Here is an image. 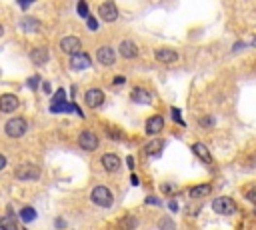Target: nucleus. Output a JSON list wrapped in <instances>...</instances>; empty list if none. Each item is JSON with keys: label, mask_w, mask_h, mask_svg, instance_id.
I'll use <instances>...</instances> for the list:
<instances>
[{"label": "nucleus", "mask_w": 256, "mask_h": 230, "mask_svg": "<svg viewBox=\"0 0 256 230\" xmlns=\"http://www.w3.org/2000/svg\"><path fill=\"white\" fill-rule=\"evenodd\" d=\"M90 200H92L96 206H100V208H110V206L114 204V194H112V190H110L108 186L98 184V186H94L92 192H90Z\"/></svg>", "instance_id": "obj_1"}, {"label": "nucleus", "mask_w": 256, "mask_h": 230, "mask_svg": "<svg viewBox=\"0 0 256 230\" xmlns=\"http://www.w3.org/2000/svg\"><path fill=\"white\" fill-rule=\"evenodd\" d=\"M4 132L10 138H20V136H24L28 132V122H26V118H22V116H12L4 124Z\"/></svg>", "instance_id": "obj_2"}, {"label": "nucleus", "mask_w": 256, "mask_h": 230, "mask_svg": "<svg viewBox=\"0 0 256 230\" xmlns=\"http://www.w3.org/2000/svg\"><path fill=\"white\" fill-rule=\"evenodd\" d=\"M212 210L220 216H232V214H236L238 206L230 196H218V198L212 200Z\"/></svg>", "instance_id": "obj_3"}, {"label": "nucleus", "mask_w": 256, "mask_h": 230, "mask_svg": "<svg viewBox=\"0 0 256 230\" xmlns=\"http://www.w3.org/2000/svg\"><path fill=\"white\" fill-rule=\"evenodd\" d=\"M14 176L18 180H22V182H28V180H38L40 178V168L36 166V164H32V162H24V164H20V166H16Z\"/></svg>", "instance_id": "obj_4"}, {"label": "nucleus", "mask_w": 256, "mask_h": 230, "mask_svg": "<svg viewBox=\"0 0 256 230\" xmlns=\"http://www.w3.org/2000/svg\"><path fill=\"white\" fill-rule=\"evenodd\" d=\"M78 144H80L82 150L92 152V150H96L98 146H100V140H98V136L94 132H90V130H84V132H80V136H78Z\"/></svg>", "instance_id": "obj_5"}, {"label": "nucleus", "mask_w": 256, "mask_h": 230, "mask_svg": "<svg viewBox=\"0 0 256 230\" xmlns=\"http://www.w3.org/2000/svg\"><path fill=\"white\" fill-rule=\"evenodd\" d=\"M80 48H82V40H80L78 36H64V38L60 40V50H62L64 54L74 56V54L82 52Z\"/></svg>", "instance_id": "obj_6"}, {"label": "nucleus", "mask_w": 256, "mask_h": 230, "mask_svg": "<svg viewBox=\"0 0 256 230\" xmlns=\"http://www.w3.org/2000/svg\"><path fill=\"white\" fill-rule=\"evenodd\" d=\"M84 102H86L88 108H100L104 104V92L100 88H90V90H86V94H84Z\"/></svg>", "instance_id": "obj_7"}, {"label": "nucleus", "mask_w": 256, "mask_h": 230, "mask_svg": "<svg viewBox=\"0 0 256 230\" xmlns=\"http://www.w3.org/2000/svg\"><path fill=\"white\" fill-rule=\"evenodd\" d=\"M98 14L104 22H116L118 20V8L114 2H102L98 6Z\"/></svg>", "instance_id": "obj_8"}, {"label": "nucleus", "mask_w": 256, "mask_h": 230, "mask_svg": "<svg viewBox=\"0 0 256 230\" xmlns=\"http://www.w3.org/2000/svg\"><path fill=\"white\" fill-rule=\"evenodd\" d=\"M96 60L102 64V66H112L114 60H116V52L112 46H100L98 52H96Z\"/></svg>", "instance_id": "obj_9"}, {"label": "nucleus", "mask_w": 256, "mask_h": 230, "mask_svg": "<svg viewBox=\"0 0 256 230\" xmlns=\"http://www.w3.org/2000/svg\"><path fill=\"white\" fill-rule=\"evenodd\" d=\"M92 66V58L86 52H78L74 56H70V68L72 70H86Z\"/></svg>", "instance_id": "obj_10"}, {"label": "nucleus", "mask_w": 256, "mask_h": 230, "mask_svg": "<svg viewBox=\"0 0 256 230\" xmlns=\"http://www.w3.org/2000/svg\"><path fill=\"white\" fill-rule=\"evenodd\" d=\"M18 98H16L14 94H2L0 96V112L4 114H12L16 112V108H18Z\"/></svg>", "instance_id": "obj_11"}, {"label": "nucleus", "mask_w": 256, "mask_h": 230, "mask_svg": "<svg viewBox=\"0 0 256 230\" xmlns=\"http://www.w3.org/2000/svg\"><path fill=\"white\" fill-rule=\"evenodd\" d=\"M164 128V118L160 114H154V116H150L146 120V134L148 136H154V134H160Z\"/></svg>", "instance_id": "obj_12"}, {"label": "nucleus", "mask_w": 256, "mask_h": 230, "mask_svg": "<svg viewBox=\"0 0 256 230\" xmlns=\"http://www.w3.org/2000/svg\"><path fill=\"white\" fill-rule=\"evenodd\" d=\"M48 58H50V52H48L46 46H36V48H32L30 50V60L36 64V66H44V64L48 62Z\"/></svg>", "instance_id": "obj_13"}, {"label": "nucleus", "mask_w": 256, "mask_h": 230, "mask_svg": "<svg viewBox=\"0 0 256 230\" xmlns=\"http://www.w3.org/2000/svg\"><path fill=\"white\" fill-rule=\"evenodd\" d=\"M154 58L162 64H172L178 60V52L172 50V48H156L154 50Z\"/></svg>", "instance_id": "obj_14"}, {"label": "nucleus", "mask_w": 256, "mask_h": 230, "mask_svg": "<svg viewBox=\"0 0 256 230\" xmlns=\"http://www.w3.org/2000/svg\"><path fill=\"white\" fill-rule=\"evenodd\" d=\"M118 50H120V56L126 60H132L138 56V46H136L134 40H122L120 46H118Z\"/></svg>", "instance_id": "obj_15"}, {"label": "nucleus", "mask_w": 256, "mask_h": 230, "mask_svg": "<svg viewBox=\"0 0 256 230\" xmlns=\"http://www.w3.org/2000/svg\"><path fill=\"white\" fill-rule=\"evenodd\" d=\"M100 162H102V166H104L106 172H118L120 170V158H118L114 152H106L100 158Z\"/></svg>", "instance_id": "obj_16"}, {"label": "nucleus", "mask_w": 256, "mask_h": 230, "mask_svg": "<svg viewBox=\"0 0 256 230\" xmlns=\"http://www.w3.org/2000/svg\"><path fill=\"white\" fill-rule=\"evenodd\" d=\"M164 140H150L146 146H144V154L148 156V158H158L160 154H162V150H164Z\"/></svg>", "instance_id": "obj_17"}, {"label": "nucleus", "mask_w": 256, "mask_h": 230, "mask_svg": "<svg viewBox=\"0 0 256 230\" xmlns=\"http://www.w3.org/2000/svg\"><path fill=\"white\" fill-rule=\"evenodd\" d=\"M192 152L198 156V160H202L204 164H210L212 162V154L208 150V146L204 144V142H194L192 144Z\"/></svg>", "instance_id": "obj_18"}, {"label": "nucleus", "mask_w": 256, "mask_h": 230, "mask_svg": "<svg viewBox=\"0 0 256 230\" xmlns=\"http://www.w3.org/2000/svg\"><path fill=\"white\" fill-rule=\"evenodd\" d=\"M0 230H18V224H16L12 208H8V212L4 216H0Z\"/></svg>", "instance_id": "obj_19"}, {"label": "nucleus", "mask_w": 256, "mask_h": 230, "mask_svg": "<svg viewBox=\"0 0 256 230\" xmlns=\"http://www.w3.org/2000/svg\"><path fill=\"white\" fill-rule=\"evenodd\" d=\"M132 102H136V104H150L152 102L150 92L144 90V88H140V86H136L132 90Z\"/></svg>", "instance_id": "obj_20"}, {"label": "nucleus", "mask_w": 256, "mask_h": 230, "mask_svg": "<svg viewBox=\"0 0 256 230\" xmlns=\"http://www.w3.org/2000/svg\"><path fill=\"white\" fill-rule=\"evenodd\" d=\"M210 190H212L210 184H196V186H192L188 190V196H190V198H202V196H206Z\"/></svg>", "instance_id": "obj_21"}, {"label": "nucleus", "mask_w": 256, "mask_h": 230, "mask_svg": "<svg viewBox=\"0 0 256 230\" xmlns=\"http://www.w3.org/2000/svg\"><path fill=\"white\" fill-rule=\"evenodd\" d=\"M20 28H22L24 32H38L40 22H38L36 18H32V16H24L22 22H20Z\"/></svg>", "instance_id": "obj_22"}, {"label": "nucleus", "mask_w": 256, "mask_h": 230, "mask_svg": "<svg viewBox=\"0 0 256 230\" xmlns=\"http://www.w3.org/2000/svg\"><path fill=\"white\" fill-rule=\"evenodd\" d=\"M120 226H122V230H134L136 226H138V218L132 216V214H128V216H124L120 220Z\"/></svg>", "instance_id": "obj_23"}, {"label": "nucleus", "mask_w": 256, "mask_h": 230, "mask_svg": "<svg viewBox=\"0 0 256 230\" xmlns=\"http://www.w3.org/2000/svg\"><path fill=\"white\" fill-rule=\"evenodd\" d=\"M20 218H22L24 222H32V220H36V210H34L32 206H24V208L20 210Z\"/></svg>", "instance_id": "obj_24"}, {"label": "nucleus", "mask_w": 256, "mask_h": 230, "mask_svg": "<svg viewBox=\"0 0 256 230\" xmlns=\"http://www.w3.org/2000/svg\"><path fill=\"white\" fill-rule=\"evenodd\" d=\"M64 102H66V90L64 88H58L54 92V96H52V104H50V106H60Z\"/></svg>", "instance_id": "obj_25"}, {"label": "nucleus", "mask_w": 256, "mask_h": 230, "mask_svg": "<svg viewBox=\"0 0 256 230\" xmlns=\"http://www.w3.org/2000/svg\"><path fill=\"white\" fill-rule=\"evenodd\" d=\"M158 228H160V230H176V224L172 222V218L164 216V218H160V222H158Z\"/></svg>", "instance_id": "obj_26"}, {"label": "nucleus", "mask_w": 256, "mask_h": 230, "mask_svg": "<svg viewBox=\"0 0 256 230\" xmlns=\"http://www.w3.org/2000/svg\"><path fill=\"white\" fill-rule=\"evenodd\" d=\"M76 12L82 16V18H88V16H90V14H88V4L84 2V0H80V2L76 4Z\"/></svg>", "instance_id": "obj_27"}, {"label": "nucleus", "mask_w": 256, "mask_h": 230, "mask_svg": "<svg viewBox=\"0 0 256 230\" xmlns=\"http://www.w3.org/2000/svg\"><path fill=\"white\" fill-rule=\"evenodd\" d=\"M38 84H40V76H38V74H34V76H30V78H28V88L36 90V88H38Z\"/></svg>", "instance_id": "obj_28"}, {"label": "nucleus", "mask_w": 256, "mask_h": 230, "mask_svg": "<svg viewBox=\"0 0 256 230\" xmlns=\"http://www.w3.org/2000/svg\"><path fill=\"white\" fill-rule=\"evenodd\" d=\"M170 112H172V118L180 124V126H184V120H182V114H180V110L176 108V106H172V108H170Z\"/></svg>", "instance_id": "obj_29"}, {"label": "nucleus", "mask_w": 256, "mask_h": 230, "mask_svg": "<svg viewBox=\"0 0 256 230\" xmlns=\"http://www.w3.org/2000/svg\"><path fill=\"white\" fill-rule=\"evenodd\" d=\"M200 126H202V128L214 126V118H212V116H204V118H200Z\"/></svg>", "instance_id": "obj_30"}, {"label": "nucleus", "mask_w": 256, "mask_h": 230, "mask_svg": "<svg viewBox=\"0 0 256 230\" xmlns=\"http://www.w3.org/2000/svg\"><path fill=\"white\" fill-rule=\"evenodd\" d=\"M246 198L254 204V200H256V196H254V184H250V186L246 188Z\"/></svg>", "instance_id": "obj_31"}, {"label": "nucleus", "mask_w": 256, "mask_h": 230, "mask_svg": "<svg viewBox=\"0 0 256 230\" xmlns=\"http://www.w3.org/2000/svg\"><path fill=\"white\" fill-rule=\"evenodd\" d=\"M86 20H88V28H90V30H98V20L94 18V16H88Z\"/></svg>", "instance_id": "obj_32"}, {"label": "nucleus", "mask_w": 256, "mask_h": 230, "mask_svg": "<svg viewBox=\"0 0 256 230\" xmlns=\"http://www.w3.org/2000/svg\"><path fill=\"white\" fill-rule=\"evenodd\" d=\"M106 134H108L110 138H120V136H122V134L118 132V130H114V128H106Z\"/></svg>", "instance_id": "obj_33"}, {"label": "nucleus", "mask_w": 256, "mask_h": 230, "mask_svg": "<svg viewBox=\"0 0 256 230\" xmlns=\"http://www.w3.org/2000/svg\"><path fill=\"white\" fill-rule=\"evenodd\" d=\"M144 202H146V204H156V206H160V198H156V196H148Z\"/></svg>", "instance_id": "obj_34"}, {"label": "nucleus", "mask_w": 256, "mask_h": 230, "mask_svg": "<svg viewBox=\"0 0 256 230\" xmlns=\"http://www.w3.org/2000/svg\"><path fill=\"white\" fill-rule=\"evenodd\" d=\"M168 208L172 210V212H178V210H180V208H178V202H176V200H170V202H168Z\"/></svg>", "instance_id": "obj_35"}, {"label": "nucleus", "mask_w": 256, "mask_h": 230, "mask_svg": "<svg viewBox=\"0 0 256 230\" xmlns=\"http://www.w3.org/2000/svg\"><path fill=\"white\" fill-rule=\"evenodd\" d=\"M6 164H8L6 156H4V154H0V170H4V168H6Z\"/></svg>", "instance_id": "obj_36"}, {"label": "nucleus", "mask_w": 256, "mask_h": 230, "mask_svg": "<svg viewBox=\"0 0 256 230\" xmlns=\"http://www.w3.org/2000/svg\"><path fill=\"white\" fill-rule=\"evenodd\" d=\"M42 90H44L46 94L52 92V86H50V82H42Z\"/></svg>", "instance_id": "obj_37"}, {"label": "nucleus", "mask_w": 256, "mask_h": 230, "mask_svg": "<svg viewBox=\"0 0 256 230\" xmlns=\"http://www.w3.org/2000/svg\"><path fill=\"white\" fill-rule=\"evenodd\" d=\"M124 80H126L124 76H116V78H114V84H118V86H120V84H124Z\"/></svg>", "instance_id": "obj_38"}, {"label": "nucleus", "mask_w": 256, "mask_h": 230, "mask_svg": "<svg viewBox=\"0 0 256 230\" xmlns=\"http://www.w3.org/2000/svg\"><path fill=\"white\" fill-rule=\"evenodd\" d=\"M126 164H128V168H134V158L128 156V158H126Z\"/></svg>", "instance_id": "obj_39"}, {"label": "nucleus", "mask_w": 256, "mask_h": 230, "mask_svg": "<svg viewBox=\"0 0 256 230\" xmlns=\"http://www.w3.org/2000/svg\"><path fill=\"white\" fill-rule=\"evenodd\" d=\"M64 224H66V222H64L62 218H56V226H58V228H64Z\"/></svg>", "instance_id": "obj_40"}, {"label": "nucleus", "mask_w": 256, "mask_h": 230, "mask_svg": "<svg viewBox=\"0 0 256 230\" xmlns=\"http://www.w3.org/2000/svg\"><path fill=\"white\" fill-rule=\"evenodd\" d=\"M240 48H244L242 42H236V44H234V50H240Z\"/></svg>", "instance_id": "obj_41"}, {"label": "nucleus", "mask_w": 256, "mask_h": 230, "mask_svg": "<svg viewBox=\"0 0 256 230\" xmlns=\"http://www.w3.org/2000/svg\"><path fill=\"white\" fill-rule=\"evenodd\" d=\"M132 184H134V186H138V178H136V174H132Z\"/></svg>", "instance_id": "obj_42"}, {"label": "nucleus", "mask_w": 256, "mask_h": 230, "mask_svg": "<svg viewBox=\"0 0 256 230\" xmlns=\"http://www.w3.org/2000/svg\"><path fill=\"white\" fill-rule=\"evenodd\" d=\"M32 2H20V8H28Z\"/></svg>", "instance_id": "obj_43"}, {"label": "nucleus", "mask_w": 256, "mask_h": 230, "mask_svg": "<svg viewBox=\"0 0 256 230\" xmlns=\"http://www.w3.org/2000/svg\"><path fill=\"white\" fill-rule=\"evenodd\" d=\"M2 34H4V26H2V24H0V36H2Z\"/></svg>", "instance_id": "obj_44"}]
</instances>
